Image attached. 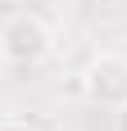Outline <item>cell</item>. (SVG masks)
<instances>
[{
    "mask_svg": "<svg viewBox=\"0 0 127 131\" xmlns=\"http://www.w3.org/2000/svg\"><path fill=\"white\" fill-rule=\"evenodd\" d=\"M55 54V32L37 14H14L0 23V59L14 68H37Z\"/></svg>",
    "mask_w": 127,
    "mask_h": 131,
    "instance_id": "obj_1",
    "label": "cell"
},
{
    "mask_svg": "<svg viewBox=\"0 0 127 131\" xmlns=\"http://www.w3.org/2000/svg\"><path fill=\"white\" fill-rule=\"evenodd\" d=\"M114 131H127V104L114 108Z\"/></svg>",
    "mask_w": 127,
    "mask_h": 131,
    "instance_id": "obj_3",
    "label": "cell"
},
{
    "mask_svg": "<svg viewBox=\"0 0 127 131\" xmlns=\"http://www.w3.org/2000/svg\"><path fill=\"white\" fill-rule=\"evenodd\" d=\"M82 91H86L91 104L100 108H118L127 104V54H95L82 72Z\"/></svg>",
    "mask_w": 127,
    "mask_h": 131,
    "instance_id": "obj_2",
    "label": "cell"
}]
</instances>
